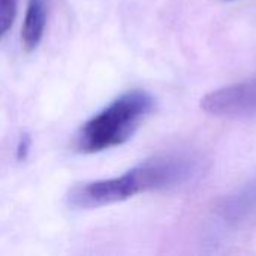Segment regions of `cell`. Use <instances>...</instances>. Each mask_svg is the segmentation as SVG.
I'll return each instance as SVG.
<instances>
[{
    "instance_id": "obj_4",
    "label": "cell",
    "mask_w": 256,
    "mask_h": 256,
    "mask_svg": "<svg viewBox=\"0 0 256 256\" xmlns=\"http://www.w3.org/2000/svg\"><path fill=\"white\" fill-rule=\"evenodd\" d=\"M48 8L46 0H28L26 18L21 30L22 48L30 52L33 51L42 40L46 26Z\"/></svg>"
},
{
    "instance_id": "obj_3",
    "label": "cell",
    "mask_w": 256,
    "mask_h": 256,
    "mask_svg": "<svg viewBox=\"0 0 256 256\" xmlns=\"http://www.w3.org/2000/svg\"><path fill=\"white\" fill-rule=\"evenodd\" d=\"M201 106L216 117H254L256 116V76L206 94Z\"/></svg>"
},
{
    "instance_id": "obj_2",
    "label": "cell",
    "mask_w": 256,
    "mask_h": 256,
    "mask_svg": "<svg viewBox=\"0 0 256 256\" xmlns=\"http://www.w3.org/2000/svg\"><path fill=\"white\" fill-rule=\"evenodd\" d=\"M154 110V98L146 90H130L114 99L86 122L74 138V148L92 154L129 141Z\"/></svg>"
},
{
    "instance_id": "obj_1",
    "label": "cell",
    "mask_w": 256,
    "mask_h": 256,
    "mask_svg": "<svg viewBox=\"0 0 256 256\" xmlns=\"http://www.w3.org/2000/svg\"><path fill=\"white\" fill-rule=\"evenodd\" d=\"M196 174V162L188 154H160L144 160L120 177L76 184L68 194V204L90 210L126 201L135 195L176 188Z\"/></svg>"
},
{
    "instance_id": "obj_7",
    "label": "cell",
    "mask_w": 256,
    "mask_h": 256,
    "mask_svg": "<svg viewBox=\"0 0 256 256\" xmlns=\"http://www.w3.org/2000/svg\"><path fill=\"white\" fill-rule=\"evenodd\" d=\"M30 138L28 135H22L20 142H18V147H16V158L18 160H24L28 154V150H30Z\"/></svg>"
},
{
    "instance_id": "obj_5",
    "label": "cell",
    "mask_w": 256,
    "mask_h": 256,
    "mask_svg": "<svg viewBox=\"0 0 256 256\" xmlns=\"http://www.w3.org/2000/svg\"><path fill=\"white\" fill-rule=\"evenodd\" d=\"M256 210V177L232 196L226 198L222 206V216L228 222H238Z\"/></svg>"
},
{
    "instance_id": "obj_6",
    "label": "cell",
    "mask_w": 256,
    "mask_h": 256,
    "mask_svg": "<svg viewBox=\"0 0 256 256\" xmlns=\"http://www.w3.org/2000/svg\"><path fill=\"white\" fill-rule=\"evenodd\" d=\"M18 0H0V39L10 28L15 14H16Z\"/></svg>"
}]
</instances>
